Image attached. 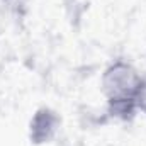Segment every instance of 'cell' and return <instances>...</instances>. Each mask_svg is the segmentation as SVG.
Segmentation results:
<instances>
[{
	"label": "cell",
	"mask_w": 146,
	"mask_h": 146,
	"mask_svg": "<svg viewBox=\"0 0 146 146\" xmlns=\"http://www.w3.org/2000/svg\"><path fill=\"white\" fill-rule=\"evenodd\" d=\"M136 107L146 114V76H143V80H141V87H139V92L136 97Z\"/></svg>",
	"instance_id": "3957f363"
},
{
	"label": "cell",
	"mask_w": 146,
	"mask_h": 146,
	"mask_svg": "<svg viewBox=\"0 0 146 146\" xmlns=\"http://www.w3.org/2000/svg\"><path fill=\"white\" fill-rule=\"evenodd\" d=\"M58 126V119L53 112L42 109L41 112H37L33 119L31 124V136L36 139L37 143H44L48 139H51V136L54 134Z\"/></svg>",
	"instance_id": "7a4b0ae2"
},
{
	"label": "cell",
	"mask_w": 146,
	"mask_h": 146,
	"mask_svg": "<svg viewBox=\"0 0 146 146\" xmlns=\"http://www.w3.org/2000/svg\"><path fill=\"white\" fill-rule=\"evenodd\" d=\"M143 76L126 61H115L102 75V92L114 110L133 112Z\"/></svg>",
	"instance_id": "6da1fadb"
}]
</instances>
